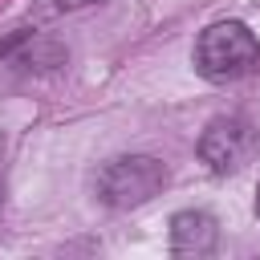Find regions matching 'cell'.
I'll use <instances>...</instances> for the list:
<instances>
[{"instance_id": "cell-1", "label": "cell", "mask_w": 260, "mask_h": 260, "mask_svg": "<svg viewBox=\"0 0 260 260\" xmlns=\"http://www.w3.org/2000/svg\"><path fill=\"white\" fill-rule=\"evenodd\" d=\"M260 65V41L244 20H215L195 41V69L207 81H236Z\"/></svg>"}, {"instance_id": "cell-2", "label": "cell", "mask_w": 260, "mask_h": 260, "mask_svg": "<svg viewBox=\"0 0 260 260\" xmlns=\"http://www.w3.org/2000/svg\"><path fill=\"white\" fill-rule=\"evenodd\" d=\"M167 183V167L150 154H126V158H114L98 171V199L106 207H118V211H130L146 199H154Z\"/></svg>"}, {"instance_id": "cell-3", "label": "cell", "mask_w": 260, "mask_h": 260, "mask_svg": "<svg viewBox=\"0 0 260 260\" xmlns=\"http://www.w3.org/2000/svg\"><path fill=\"white\" fill-rule=\"evenodd\" d=\"M252 146H256V130L244 118H215L199 138V158L215 175H228V171H240L248 162Z\"/></svg>"}, {"instance_id": "cell-4", "label": "cell", "mask_w": 260, "mask_h": 260, "mask_svg": "<svg viewBox=\"0 0 260 260\" xmlns=\"http://www.w3.org/2000/svg\"><path fill=\"white\" fill-rule=\"evenodd\" d=\"M219 240V228L207 211H179L171 215V252L175 256H207Z\"/></svg>"}, {"instance_id": "cell-5", "label": "cell", "mask_w": 260, "mask_h": 260, "mask_svg": "<svg viewBox=\"0 0 260 260\" xmlns=\"http://www.w3.org/2000/svg\"><path fill=\"white\" fill-rule=\"evenodd\" d=\"M89 4H102V0H37L32 16H37V20H49V16H61V12H77V8H89Z\"/></svg>"}, {"instance_id": "cell-6", "label": "cell", "mask_w": 260, "mask_h": 260, "mask_svg": "<svg viewBox=\"0 0 260 260\" xmlns=\"http://www.w3.org/2000/svg\"><path fill=\"white\" fill-rule=\"evenodd\" d=\"M28 37H32V32H28V28H16V32H8V37H4V41H0V61H4V57H8V53H12V49H20V45H24V41H28Z\"/></svg>"}, {"instance_id": "cell-7", "label": "cell", "mask_w": 260, "mask_h": 260, "mask_svg": "<svg viewBox=\"0 0 260 260\" xmlns=\"http://www.w3.org/2000/svg\"><path fill=\"white\" fill-rule=\"evenodd\" d=\"M256 215H260V183H256Z\"/></svg>"}]
</instances>
